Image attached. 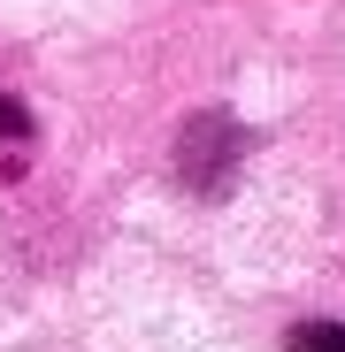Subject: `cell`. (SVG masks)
Returning a JSON list of instances; mask_svg holds the SVG:
<instances>
[{"label": "cell", "instance_id": "6da1fadb", "mask_svg": "<svg viewBox=\"0 0 345 352\" xmlns=\"http://www.w3.org/2000/svg\"><path fill=\"white\" fill-rule=\"evenodd\" d=\"M246 153V131L238 123H222V115H192V131H185V176L200 192H222L230 184V168H238Z\"/></svg>", "mask_w": 345, "mask_h": 352}, {"label": "cell", "instance_id": "7a4b0ae2", "mask_svg": "<svg viewBox=\"0 0 345 352\" xmlns=\"http://www.w3.org/2000/svg\"><path fill=\"white\" fill-rule=\"evenodd\" d=\"M292 352H345V322H300Z\"/></svg>", "mask_w": 345, "mask_h": 352}, {"label": "cell", "instance_id": "3957f363", "mask_svg": "<svg viewBox=\"0 0 345 352\" xmlns=\"http://www.w3.org/2000/svg\"><path fill=\"white\" fill-rule=\"evenodd\" d=\"M31 138V115H23V100H8L0 92V146H23Z\"/></svg>", "mask_w": 345, "mask_h": 352}]
</instances>
